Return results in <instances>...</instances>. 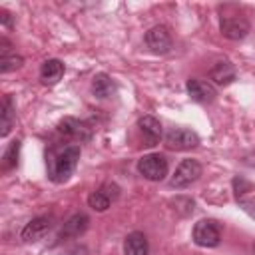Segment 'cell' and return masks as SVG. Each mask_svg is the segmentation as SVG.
<instances>
[{"label":"cell","mask_w":255,"mask_h":255,"mask_svg":"<svg viewBox=\"0 0 255 255\" xmlns=\"http://www.w3.org/2000/svg\"><path fill=\"white\" fill-rule=\"evenodd\" d=\"M221 16H219V28L221 34L229 40H243L249 34V20L245 18V14L233 6V4H225L219 8Z\"/></svg>","instance_id":"cell-2"},{"label":"cell","mask_w":255,"mask_h":255,"mask_svg":"<svg viewBox=\"0 0 255 255\" xmlns=\"http://www.w3.org/2000/svg\"><path fill=\"white\" fill-rule=\"evenodd\" d=\"M199 175H201V165H199V161H197V159H183V161L175 167V171H173V175H171V179H169V185L175 187V189H181V187H187V185H191L193 181H197Z\"/></svg>","instance_id":"cell-5"},{"label":"cell","mask_w":255,"mask_h":255,"mask_svg":"<svg viewBox=\"0 0 255 255\" xmlns=\"http://www.w3.org/2000/svg\"><path fill=\"white\" fill-rule=\"evenodd\" d=\"M22 62H24L22 56H18V54L12 50V46L8 44V40L2 38V40H0V72H2V74H8V72L20 68Z\"/></svg>","instance_id":"cell-14"},{"label":"cell","mask_w":255,"mask_h":255,"mask_svg":"<svg viewBox=\"0 0 255 255\" xmlns=\"http://www.w3.org/2000/svg\"><path fill=\"white\" fill-rule=\"evenodd\" d=\"M58 133L74 141H88L92 137V128L86 122H80L76 118H64L58 124Z\"/></svg>","instance_id":"cell-7"},{"label":"cell","mask_w":255,"mask_h":255,"mask_svg":"<svg viewBox=\"0 0 255 255\" xmlns=\"http://www.w3.org/2000/svg\"><path fill=\"white\" fill-rule=\"evenodd\" d=\"M52 221H54L52 215H38V217H34L22 229V233H20L22 239L24 241H38V239H42L52 229Z\"/></svg>","instance_id":"cell-12"},{"label":"cell","mask_w":255,"mask_h":255,"mask_svg":"<svg viewBox=\"0 0 255 255\" xmlns=\"http://www.w3.org/2000/svg\"><path fill=\"white\" fill-rule=\"evenodd\" d=\"M88 223H90V219H88V215L86 213H76V215H72L64 225H62V229H60V233H58V241H66V239H74V237H80L86 229H88Z\"/></svg>","instance_id":"cell-13"},{"label":"cell","mask_w":255,"mask_h":255,"mask_svg":"<svg viewBox=\"0 0 255 255\" xmlns=\"http://www.w3.org/2000/svg\"><path fill=\"white\" fill-rule=\"evenodd\" d=\"M16 118H14V106H12V98L10 96H4L2 100V129H0V135L6 137L14 126Z\"/></svg>","instance_id":"cell-19"},{"label":"cell","mask_w":255,"mask_h":255,"mask_svg":"<svg viewBox=\"0 0 255 255\" xmlns=\"http://www.w3.org/2000/svg\"><path fill=\"white\" fill-rule=\"evenodd\" d=\"M18 153H20V139L10 141V145L6 147L4 155H2V167L4 169H12L18 165Z\"/></svg>","instance_id":"cell-20"},{"label":"cell","mask_w":255,"mask_h":255,"mask_svg":"<svg viewBox=\"0 0 255 255\" xmlns=\"http://www.w3.org/2000/svg\"><path fill=\"white\" fill-rule=\"evenodd\" d=\"M191 237L199 247H217L221 241V227L213 219H201L195 223Z\"/></svg>","instance_id":"cell-4"},{"label":"cell","mask_w":255,"mask_h":255,"mask_svg":"<svg viewBox=\"0 0 255 255\" xmlns=\"http://www.w3.org/2000/svg\"><path fill=\"white\" fill-rule=\"evenodd\" d=\"M197 143H199V135L193 129H189V128H173L165 135V145L169 149L183 151V149L195 147Z\"/></svg>","instance_id":"cell-6"},{"label":"cell","mask_w":255,"mask_h":255,"mask_svg":"<svg viewBox=\"0 0 255 255\" xmlns=\"http://www.w3.org/2000/svg\"><path fill=\"white\" fill-rule=\"evenodd\" d=\"M185 88H187V94L191 96V100L193 102H199V104H211L215 100V96H217L215 88L209 82H205V80L189 78L187 84H185Z\"/></svg>","instance_id":"cell-10"},{"label":"cell","mask_w":255,"mask_h":255,"mask_svg":"<svg viewBox=\"0 0 255 255\" xmlns=\"http://www.w3.org/2000/svg\"><path fill=\"white\" fill-rule=\"evenodd\" d=\"M118 195H120L118 185H114V183H106V185H102L98 191H92V193H90L88 203H90V207L96 209V211H106Z\"/></svg>","instance_id":"cell-9"},{"label":"cell","mask_w":255,"mask_h":255,"mask_svg":"<svg viewBox=\"0 0 255 255\" xmlns=\"http://www.w3.org/2000/svg\"><path fill=\"white\" fill-rule=\"evenodd\" d=\"M209 78H211L217 86H229V84L235 80V68H233L229 62H217V64L211 68Z\"/></svg>","instance_id":"cell-18"},{"label":"cell","mask_w":255,"mask_h":255,"mask_svg":"<svg viewBox=\"0 0 255 255\" xmlns=\"http://www.w3.org/2000/svg\"><path fill=\"white\" fill-rule=\"evenodd\" d=\"M167 159L161 153H147L137 161V171L149 181H161L167 175Z\"/></svg>","instance_id":"cell-3"},{"label":"cell","mask_w":255,"mask_h":255,"mask_svg":"<svg viewBox=\"0 0 255 255\" xmlns=\"http://www.w3.org/2000/svg\"><path fill=\"white\" fill-rule=\"evenodd\" d=\"M0 14H2V24H4L6 28H12V20H10V14H8L6 10H0Z\"/></svg>","instance_id":"cell-21"},{"label":"cell","mask_w":255,"mask_h":255,"mask_svg":"<svg viewBox=\"0 0 255 255\" xmlns=\"http://www.w3.org/2000/svg\"><path fill=\"white\" fill-rule=\"evenodd\" d=\"M149 243L141 231H131L124 241V255H147Z\"/></svg>","instance_id":"cell-15"},{"label":"cell","mask_w":255,"mask_h":255,"mask_svg":"<svg viewBox=\"0 0 255 255\" xmlns=\"http://www.w3.org/2000/svg\"><path fill=\"white\" fill-rule=\"evenodd\" d=\"M145 44L153 54H167L171 50V36L165 26H153L145 34Z\"/></svg>","instance_id":"cell-8"},{"label":"cell","mask_w":255,"mask_h":255,"mask_svg":"<svg viewBox=\"0 0 255 255\" xmlns=\"http://www.w3.org/2000/svg\"><path fill=\"white\" fill-rule=\"evenodd\" d=\"M80 159V147L78 145H66L58 151H54L48 159V177L54 183H64L74 173Z\"/></svg>","instance_id":"cell-1"},{"label":"cell","mask_w":255,"mask_h":255,"mask_svg":"<svg viewBox=\"0 0 255 255\" xmlns=\"http://www.w3.org/2000/svg\"><path fill=\"white\" fill-rule=\"evenodd\" d=\"M92 92L96 98L106 100V98H112L116 94V84L108 74H96L92 80Z\"/></svg>","instance_id":"cell-17"},{"label":"cell","mask_w":255,"mask_h":255,"mask_svg":"<svg viewBox=\"0 0 255 255\" xmlns=\"http://www.w3.org/2000/svg\"><path fill=\"white\" fill-rule=\"evenodd\" d=\"M62 76H64V62H60L56 58L46 60L42 64V68H40V78H42L44 84H50L52 86V84L60 82Z\"/></svg>","instance_id":"cell-16"},{"label":"cell","mask_w":255,"mask_h":255,"mask_svg":"<svg viewBox=\"0 0 255 255\" xmlns=\"http://www.w3.org/2000/svg\"><path fill=\"white\" fill-rule=\"evenodd\" d=\"M137 128H139L143 145L153 147V145L159 143V139H161V124H159V120H155L153 116H143V118L137 120Z\"/></svg>","instance_id":"cell-11"}]
</instances>
